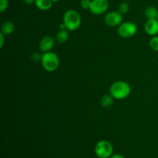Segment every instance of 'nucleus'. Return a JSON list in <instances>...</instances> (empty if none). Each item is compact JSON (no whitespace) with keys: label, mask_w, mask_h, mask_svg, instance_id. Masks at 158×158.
Listing matches in <instances>:
<instances>
[{"label":"nucleus","mask_w":158,"mask_h":158,"mask_svg":"<svg viewBox=\"0 0 158 158\" xmlns=\"http://www.w3.org/2000/svg\"><path fill=\"white\" fill-rule=\"evenodd\" d=\"M131 86L127 82L117 81L113 83L110 88V94L117 100H123L131 94Z\"/></svg>","instance_id":"obj_1"},{"label":"nucleus","mask_w":158,"mask_h":158,"mask_svg":"<svg viewBox=\"0 0 158 158\" xmlns=\"http://www.w3.org/2000/svg\"><path fill=\"white\" fill-rule=\"evenodd\" d=\"M81 16L73 9L67 10L63 15V23L69 31H75L81 26Z\"/></svg>","instance_id":"obj_2"},{"label":"nucleus","mask_w":158,"mask_h":158,"mask_svg":"<svg viewBox=\"0 0 158 158\" xmlns=\"http://www.w3.org/2000/svg\"><path fill=\"white\" fill-rule=\"evenodd\" d=\"M41 63L44 69L48 72H53L56 70L60 66V59L56 53L53 52H43L42 55Z\"/></svg>","instance_id":"obj_3"},{"label":"nucleus","mask_w":158,"mask_h":158,"mask_svg":"<svg viewBox=\"0 0 158 158\" xmlns=\"http://www.w3.org/2000/svg\"><path fill=\"white\" fill-rule=\"evenodd\" d=\"M94 152L99 158H110L113 155L114 148L112 143L108 140H100L96 143Z\"/></svg>","instance_id":"obj_4"},{"label":"nucleus","mask_w":158,"mask_h":158,"mask_svg":"<svg viewBox=\"0 0 158 158\" xmlns=\"http://www.w3.org/2000/svg\"><path fill=\"white\" fill-rule=\"evenodd\" d=\"M137 32V27L135 23L132 22H125L122 23L118 26L117 32L118 35L122 38H131L135 35Z\"/></svg>","instance_id":"obj_5"},{"label":"nucleus","mask_w":158,"mask_h":158,"mask_svg":"<svg viewBox=\"0 0 158 158\" xmlns=\"http://www.w3.org/2000/svg\"><path fill=\"white\" fill-rule=\"evenodd\" d=\"M109 2L107 0H92L89 11L94 15H102L107 11Z\"/></svg>","instance_id":"obj_6"},{"label":"nucleus","mask_w":158,"mask_h":158,"mask_svg":"<svg viewBox=\"0 0 158 158\" xmlns=\"http://www.w3.org/2000/svg\"><path fill=\"white\" fill-rule=\"evenodd\" d=\"M104 22L107 26L111 27L119 26L123 23V16L119 12H110L106 14L104 17Z\"/></svg>","instance_id":"obj_7"},{"label":"nucleus","mask_w":158,"mask_h":158,"mask_svg":"<svg viewBox=\"0 0 158 158\" xmlns=\"http://www.w3.org/2000/svg\"><path fill=\"white\" fill-rule=\"evenodd\" d=\"M145 32L150 35H157L158 34V20L157 19H148L144 25Z\"/></svg>","instance_id":"obj_8"},{"label":"nucleus","mask_w":158,"mask_h":158,"mask_svg":"<svg viewBox=\"0 0 158 158\" xmlns=\"http://www.w3.org/2000/svg\"><path fill=\"white\" fill-rule=\"evenodd\" d=\"M54 39L52 36L46 35L42 38L40 42V49L43 52H47L51 51L54 46Z\"/></svg>","instance_id":"obj_9"},{"label":"nucleus","mask_w":158,"mask_h":158,"mask_svg":"<svg viewBox=\"0 0 158 158\" xmlns=\"http://www.w3.org/2000/svg\"><path fill=\"white\" fill-rule=\"evenodd\" d=\"M52 0H35V5L40 10L47 11L52 8Z\"/></svg>","instance_id":"obj_10"},{"label":"nucleus","mask_w":158,"mask_h":158,"mask_svg":"<svg viewBox=\"0 0 158 158\" xmlns=\"http://www.w3.org/2000/svg\"><path fill=\"white\" fill-rule=\"evenodd\" d=\"M14 29H15V26H14L13 23L7 21L3 23L2 26L1 33H2L4 35H9L14 32Z\"/></svg>","instance_id":"obj_11"},{"label":"nucleus","mask_w":158,"mask_h":158,"mask_svg":"<svg viewBox=\"0 0 158 158\" xmlns=\"http://www.w3.org/2000/svg\"><path fill=\"white\" fill-rule=\"evenodd\" d=\"M144 15L148 19H157L158 10L154 6H148L144 11Z\"/></svg>","instance_id":"obj_12"},{"label":"nucleus","mask_w":158,"mask_h":158,"mask_svg":"<svg viewBox=\"0 0 158 158\" xmlns=\"http://www.w3.org/2000/svg\"><path fill=\"white\" fill-rule=\"evenodd\" d=\"M56 40L59 43H65L69 40V32L67 29H60L56 35Z\"/></svg>","instance_id":"obj_13"},{"label":"nucleus","mask_w":158,"mask_h":158,"mask_svg":"<svg viewBox=\"0 0 158 158\" xmlns=\"http://www.w3.org/2000/svg\"><path fill=\"white\" fill-rule=\"evenodd\" d=\"M114 97L110 94V95H104L102 97L101 100H100V103L103 107H109V106H112L113 103H114Z\"/></svg>","instance_id":"obj_14"},{"label":"nucleus","mask_w":158,"mask_h":158,"mask_svg":"<svg viewBox=\"0 0 158 158\" xmlns=\"http://www.w3.org/2000/svg\"><path fill=\"white\" fill-rule=\"evenodd\" d=\"M130 10V6L127 2H123L120 3L118 6V12H120L122 15H124V14L127 13Z\"/></svg>","instance_id":"obj_15"},{"label":"nucleus","mask_w":158,"mask_h":158,"mask_svg":"<svg viewBox=\"0 0 158 158\" xmlns=\"http://www.w3.org/2000/svg\"><path fill=\"white\" fill-rule=\"evenodd\" d=\"M150 46L153 50L158 52V35H154L150 40Z\"/></svg>","instance_id":"obj_16"},{"label":"nucleus","mask_w":158,"mask_h":158,"mask_svg":"<svg viewBox=\"0 0 158 158\" xmlns=\"http://www.w3.org/2000/svg\"><path fill=\"white\" fill-rule=\"evenodd\" d=\"M91 2H92V0H81V2H80V6L83 9H89V10L91 6Z\"/></svg>","instance_id":"obj_17"},{"label":"nucleus","mask_w":158,"mask_h":158,"mask_svg":"<svg viewBox=\"0 0 158 158\" xmlns=\"http://www.w3.org/2000/svg\"><path fill=\"white\" fill-rule=\"evenodd\" d=\"M9 6L8 0H0V12H4Z\"/></svg>","instance_id":"obj_18"},{"label":"nucleus","mask_w":158,"mask_h":158,"mask_svg":"<svg viewBox=\"0 0 158 158\" xmlns=\"http://www.w3.org/2000/svg\"><path fill=\"white\" fill-rule=\"evenodd\" d=\"M31 58H32V60L35 62H39V61L41 62L42 55H40V54L38 53V52H35V53L32 54Z\"/></svg>","instance_id":"obj_19"},{"label":"nucleus","mask_w":158,"mask_h":158,"mask_svg":"<svg viewBox=\"0 0 158 158\" xmlns=\"http://www.w3.org/2000/svg\"><path fill=\"white\" fill-rule=\"evenodd\" d=\"M4 36L5 35H3L2 33H0V47L1 48L4 46V43H5Z\"/></svg>","instance_id":"obj_20"},{"label":"nucleus","mask_w":158,"mask_h":158,"mask_svg":"<svg viewBox=\"0 0 158 158\" xmlns=\"http://www.w3.org/2000/svg\"><path fill=\"white\" fill-rule=\"evenodd\" d=\"M110 158H126V157H125L124 156L121 155V154H113V155Z\"/></svg>","instance_id":"obj_21"},{"label":"nucleus","mask_w":158,"mask_h":158,"mask_svg":"<svg viewBox=\"0 0 158 158\" xmlns=\"http://www.w3.org/2000/svg\"><path fill=\"white\" fill-rule=\"evenodd\" d=\"M25 3H26L27 5H32L35 4V0H24Z\"/></svg>","instance_id":"obj_22"},{"label":"nucleus","mask_w":158,"mask_h":158,"mask_svg":"<svg viewBox=\"0 0 158 158\" xmlns=\"http://www.w3.org/2000/svg\"><path fill=\"white\" fill-rule=\"evenodd\" d=\"M52 2H60V0H52Z\"/></svg>","instance_id":"obj_23"},{"label":"nucleus","mask_w":158,"mask_h":158,"mask_svg":"<svg viewBox=\"0 0 158 158\" xmlns=\"http://www.w3.org/2000/svg\"><path fill=\"white\" fill-rule=\"evenodd\" d=\"M124 1H129V0H124Z\"/></svg>","instance_id":"obj_24"},{"label":"nucleus","mask_w":158,"mask_h":158,"mask_svg":"<svg viewBox=\"0 0 158 158\" xmlns=\"http://www.w3.org/2000/svg\"><path fill=\"white\" fill-rule=\"evenodd\" d=\"M157 20H158V16H157Z\"/></svg>","instance_id":"obj_25"},{"label":"nucleus","mask_w":158,"mask_h":158,"mask_svg":"<svg viewBox=\"0 0 158 158\" xmlns=\"http://www.w3.org/2000/svg\"><path fill=\"white\" fill-rule=\"evenodd\" d=\"M157 1H158V0H157Z\"/></svg>","instance_id":"obj_26"}]
</instances>
